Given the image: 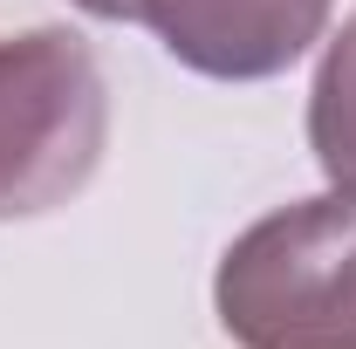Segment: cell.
Returning <instances> with one entry per match:
<instances>
[{
    "label": "cell",
    "instance_id": "obj_1",
    "mask_svg": "<svg viewBox=\"0 0 356 349\" xmlns=\"http://www.w3.org/2000/svg\"><path fill=\"white\" fill-rule=\"evenodd\" d=\"M240 349H356V199L322 192L254 219L213 274Z\"/></svg>",
    "mask_w": 356,
    "mask_h": 349
},
{
    "label": "cell",
    "instance_id": "obj_2",
    "mask_svg": "<svg viewBox=\"0 0 356 349\" xmlns=\"http://www.w3.org/2000/svg\"><path fill=\"white\" fill-rule=\"evenodd\" d=\"M110 89L76 28L0 42V219L69 206L103 165Z\"/></svg>",
    "mask_w": 356,
    "mask_h": 349
},
{
    "label": "cell",
    "instance_id": "obj_3",
    "mask_svg": "<svg viewBox=\"0 0 356 349\" xmlns=\"http://www.w3.org/2000/svg\"><path fill=\"white\" fill-rule=\"evenodd\" d=\"M96 21H144L192 76L267 83L295 69L329 21V0H76Z\"/></svg>",
    "mask_w": 356,
    "mask_h": 349
},
{
    "label": "cell",
    "instance_id": "obj_4",
    "mask_svg": "<svg viewBox=\"0 0 356 349\" xmlns=\"http://www.w3.org/2000/svg\"><path fill=\"white\" fill-rule=\"evenodd\" d=\"M309 151L329 192L356 199V21H343V35L322 48V69L309 89Z\"/></svg>",
    "mask_w": 356,
    "mask_h": 349
}]
</instances>
